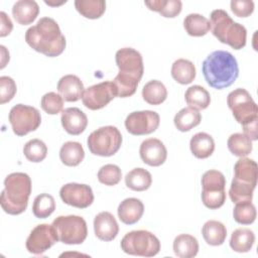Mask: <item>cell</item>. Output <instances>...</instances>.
Segmentation results:
<instances>
[{"label":"cell","instance_id":"6da1fadb","mask_svg":"<svg viewBox=\"0 0 258 258\" xmlns=\"http://www.w3.org/2000/svg\"><path fill=\"white\" fill-rule=\"evenodd\" d=\"M25 41L35 51L48 57L61 54L67 44L57 22L50 17H41L30 26L25 32Z\"/></svg>","mask_w":258,"mask_h":258},{"label":"cell","instance_id":"7a4b0ae2","mask_svg":"<svg viewBox=\"0 0 258 258\" xmlns=\"http://www.w3.org/2000/svg\"><path fill=\"white\" fill-rule=\"evenodd\" d=\"M202 72L210 87L223 90L235 83L239 77V66L231 52L215 50L203 61Z\"/></svg>","mask_w":258,"mask_h":258},{"label":"cell","instance_id":"3957f363","mask_svg":"<svg viewBox=\"0 0 258 258\" xmlns=\"http://www.w3.org/2000/svg\"><path fill=\"white\" fill-rule=\"evenodd\" d=\"M31 194V179L27 173L12 172L4 179V189L0 196L2 210L9 215L22 214Z\"/></svg>","mask_w":258,"mask_h":258},{"label":"cell","instance_id":"277c9868","mask_svg":"<svg viewBox=\"0 0 258 258\" xmlns=\"http://www.w3.org/2000/svg\"><path fill=\"white\" fill-rule=\"evenodd\" d=\"M227 104L234 118L243 126L244 134L251 140L258 138V107L250 93L242 88L230 92Z\"/></svg>","mask_w":258,"mask_h":258},{"label":"cell","instance_id":"5b68a950","mask_svg":"<svg viewBox=\"0 0 258 258\" xmlns=\"http://www.w3.org/2000/svg\"><path fill=\"white\" fill-rule=\"evenodd\" d=\"M258 166L250 158L240 157L234 165V177L229 189V197L235 204L252 202L257 184Z\"/></svg>","mask_w":258,"mask_h":258},{"label":"cell","instance_id":"8992f818","mask_svg":"<svg viewBox=\"0 0 258 258\" xmlns=\"http://www.w3.org/2000/svg\"><path fill=\"white\" fill-rule=\"evenodd\" d=\"M210 22L212 33L222 43H226L234 49H241L246 45V27L235 22L225 10H213Z\"/></svg>","mask_w":258,"mask_h":258},{"label":"cell","instance_id":"52a82bcc","mask_svg":"<svg viewBox=\"0 0 258 258\" xmlns=\"http://www.w3.org/2000/svg\"><path fill=\"white\" fill-rule=\"evenodd\" d=\"M120 246L124 253L141 257H153L160 250L158 238L146 230L128 232L122 238Z\"/></svg>","mask_w":258,"mask_h":258},{"label":"cell","instance_id":"ba28073f","mask_svg":"<svg viewBox=\"0 0 258 258\" xmlns=\"http://www.w3.org/2000/svg\"><path fill=\"white\" fill-rule=\"evenodd\" d=\"M88 148L94 155L109 157L121 147L122 135L115 126H103L93 131L87 139Z\"/></svg>","mask_w":258,"mask_h":258},{"label":"cell","instance_id":"9c48e42d","mask_svg":"<svg viewBox=\"0 0 258 258\" xmlns=\"http://www.w3.org/2000/svg\"><path fill=\"white\" fill-rule=\"evenodd\" d=\"M58 241L68 245L82 244L88 235L87 223L83 217L76 215L58 216L51 223Z\"/></svg>","mask_w":258,"mask_h":258},{"label":"cell","instance_id":"30bf717a","mask_svg":"<svg viewBox=\"0 0 258 258\" xmlns=\"http://www.w3.org/2000/svg\"><path fill=\"white\" fill-rule=\"evenodd\" d=\"M226 178L216 169H210L202 177V201L210 210L221 208L226 201Z\"/></svg>","mask_w":258,"mask_h":258},{"label":"cell","instance_id":"8fae6325","mask_svg":"<svg viewBox=\"0 0 258 258\" xmlns=\"http://www.w3.org/2000/svg\"><path fill=\"white\" fill-rule=\"evenodd\" d=\"M8 118L12 130L17 136H24L31 131H35L41 123L39 111L34 107L23 104L13 106Z\"/></svg>","mask_w":258,"mask_h":258},{"label":"cell","instance_id":"7c38bea8","mask_svg":"<svg viewBox=\"0 0 258 258\" xmlns=\"http://www.w3.org/2000/svg\"><path fill=\"white\" fill-rule=\"evenodd\" d=\"M117 97L116 87L113 82H102L87 88L84 91L82 101L90 110H100Z\"/></svg>","mask_w":258,"mask_h":258},{"label":"cell","instance_id":"4fadbf2b","mask_svg":"<svg viewBox=\"0 0 258 258\" xmlns=\"http://www.w3.org/2000/svg\"><path fill=\"white\" fill-rule=\"evenodd\" d=\"M160 123L158 113L150 110L135 111L130 113L125 119L127 131L136 136L147 135L154 132Z\"/></svg>","mask_w":258,"mask_h":258},{"label":"cell","instance_id":"5bb4252c","mask_svg":"<svg viewBox=\"0 0 258 258\" xmlns=\"http://www.w3.org/2000/svg\"><path fill=\"white\" fill-rule=\"evenodd\" d=\"M58 241L57 235L52 227L48 224H39L35 226L26 239V249L34 255L43 254Z\"/></svg>","mask_w":258,"mask_h":258},{"label":"cell","instance_id":"9a60e30c","mask_svg":"<svg viewBox=\"0 0 258 258\" xmlns=\"http://www.w3.org/2000/svg\"><path fill=\"white\" fill-rule=\"evenodd\" d=\"M115 60L119 69V74L138 81L141 80L144 67L142 55L139 51L132 47L120 48L115 54Z\"/></svg>","mask_w":258,"mask_h":258},{"label":"cell","instance_id":"2e32d148","mask_svg":"<svg viewBox=\"0 0 258 258\" xmlns=\"http://www.w3.org/2000/svg\"><path fill=\"white\" fill-rule=\"evenodd\" d=\"M59 197L64 204L79 209H86L94 202L92 187L84 183L70 182L62 185L59 189Z\"/></svg>","mask_w":258,"mask_h":258},{"label":"cell","instance_id":"e0dca14e","mask_svg":"<svg viewBox=\"0 0 258 258\" xmlns=\"http://www.w3.org/2000/svg\"><path fill=\"white\" fill-rule=\"evenodd\" d=\"M139 154L142 161L150 166H160L167 157V150L161 140L157 138H148L142 141Z\"/></svg>","mask_w":258,"mask_h":258},{"label":"cell","instance_id":"ac0fdd59","mask_svg":"<svg viewBox=\"0 0 258 258\" xmlns=\"http://www.w3.org/2000/svg\"><path fill=\"white\" fill-rule=\"evenodd\" d=\"M94 231L98 239L110 242L118 235L119 226L111 213L101 212L94 219Z\"/></svg>","mask_w":258,"mask_h":258},{"label":"cell","instance_id":"d6986e66","mask_svg":"<svg viewBox=\"0 0 258 258\" xmlns=\"http://www.w3.org/2000/svg\"><path fill=\"white\" fill-rule=\"evenodd\" d=\"M60 122L69 134L80 135L87 128L88 117L81 109L70 107L61 111Z\"/></svg>","mask_w":258,"mask_h":258},{"label":"cell","instance_id":"ffe728a7","mask_svg":"<svg viewBox=\"0 0 258 258\" xmlns=\"http://www.w3.org/2000/svg\"><path fill=\"white\" fill-rule=\"evenodd\" d=\"M57 91L67 102H77L84 94L85 88L81 79L75 75H66L57 83Z\"/></svg>","mask_w":258,"mask_h":258},{"label":"cell","instance_id":"44dd1931","mask_svg":"<svg viewBox=\"0 0 258 258\" xmlns=\"http://www.w3.org/2000/svg\"><path fill=\"white\" fill-rule=\"evenodd\" d=\"M117 213L122 223L133 225L141 219L144 213V205L139 199L128 198L120 203Z\"/></svg>","mask_w":258,"mask_h":258},{"label":"cell","instance_id":"7402d4cb","mask_svg":"<svg viewBox=\"0 0 258 258\" xmlns=\"http://www.w3.org/2000/svg\"><path fill=\"white\" fill-rule=\"evenodd\" d=\"M39 13V6L33 0L16 1L12 7V15L21 25L32 23Z\"/></svg>","mask_w":258,"mask_h":258},{"label":"cell","instance_id":"603a6c76","mask_svg":"<svg viewBox=\"0 0 258 258\" xmlns=\"http://www.w3.org/2000/svg\"><path fill=\"white\" fill-rule=\"evenodd\" d=\"M189 148L194 156L200 159H205L213 154L215 150V141L210 134L199 132L191 137Z\"/></svg>","mask_w":258,"mask_h":258},{"label":"cell","instance_id":"cb8c5ba5","mask_svg":"<svg viewBox=\"0 0 258 258\" xmlns=\"http://www.w3.org/2000/svg\"><path fill=\"white\" fill-rule=\"evenodd\" d=\"M202 234L207 244L211 246H220L226 240L227 229L223 223L216 220H210L204 224Z\"/></svg>","mask_w":258,"mask_h":258},{"label":"cell","instance_id":"d4e9b609","mask_svg":"<svg viewBox=\"0 0 258 258\" xmlns=\"http://www.w3.org/2000/svg\"><path fill=\"white\" fill-rule=\"evenodd\" d=\"M172 248L177 257L192 258L199 252V242L189 234H180L174 238Z\"/></svg>","mask_w":258,"mask_h":258},{"label":"cell","instance_id":"484cf974","mask_svg":"<svg viewBox=\"0 0 258 258\" xmlns=\"http://www.w3.org/2000/svg\"><path fill=\"white\" fill-rule=\"evenodd\" d=\"M196 74V67L188 59L178 58L171 66V77L178 84H190L195 80Z\"/></svg>","mask_w":258,"mask_h":258},{"label":"cell","instance_id":"4316f807","mask_svg":"<svg viewBox=\"0 0 258 258\" xmlns=\"http://www.w3.org/2000/svg\"><path fill=\"white\" fill-rule=\"evenodd\" d=\"M85 157V151L80 142L68 141L59 149V158L67 166L79 165Z\"/></svg>","mask_w":258,"mask_h":258},{"label":"cell","instance_id":"83f0119b","mask_svg":"<svg viewBox=\"0 0 258 258\" xmlns=\"http://www.w3.org/2000/svg\"><path fill=\"white\" fill-rule=\"evenodd\" d=\"M255 242L254 232L247 228L236 229L230 239V247L233 251L238 253L249 252Z\"/></svg>","mask_w":258,"mask_h":258},{"label":"cell","instance_id":"f1b7e54d","mask_svg":"<svg viewBox=\"0 0 258 258\" xmlns=\"http://www.w3.org/2000/svg\"><path fill=\"white\" fill-rule=\"evenodd\" d=\"M202 121V115L201 113L191 108V107H185L182 108L180 111H178L174 118L173 123L177 130L181 132H186L192 129L194 127L198 126Z\"/></svg>","mask_w":258,"mask_h":258},{"label":"cell","instance_id":"f546056e","mask_svg":"<svg viewBox=\"0 0 258 258\" xmlns=\"http://www.w3.org/2000/svg\"><path fill=\"white\" fill-rule=\"evenodd\" d=\"M127 187L135 191H143L150 187L152 176L150 172L142 167H136L130 170L125 176Z\"/></svg>","mask_w":258,"mask_h":258},{"label":"cell","instance_id":"4dcf8cb0","mask_svg":"<svg viewBox=\"0 0 258 258\" xmlns=\"http://www.w3.org/2000/svg\"><path fill=\"white\" fill-rule=\"evenodd\" d=\"M183 27L190 36H203L211 30V22L199 13H190L183 19Z\"/></svg>","mask_w":258,"mask_h":258},{"label":"cell","instance_id":"1f68e13d","mask_svg":"<svg viewBox=\"0 0 258 258\" xmlns=\"http://www.w3.org/2000/svg\"><path fill=\"white\" fill-rule=\"evenodd\" d=\"M142 97L149 105H160L167 98L166 87L158 80L149 81L142 89Z\"/></svg>","mask_w":258,"mask_h":258},{"label":"cell","instance_id":"d6a6232c","mask_svg":"<svg viewBox=\"0 0 258 258\" xmlns=\"http://www.w3.org/2000/svg\"><path fill=\"white\" fill-rule=\"evenodd\" d=\"M184 99L188 107H191L198 111L208 108L211 103L210 93L200 85L189 87L185 91Z\"/></svg>","mask_w":258,"mask_h":258},{"label":"cell","instance_id":"836d02e7","mask_svg":"<svg viewBox=\"0 0 258 258\" xmlns=\"http://www.w3.org/2000/svg\"><path fill=\"white\" fill-rule=\"evenodd\" d=\"M144 4L152 11H156L163 17L173 18L181 12L182 3L180 0H150Z\"/></svg>","mask_w":258,"mask_h":258},{"label":"cell","instance_id":"e575fe53","mask_svg":"<svg viewBox=\"0 0 258 258\" xmlns=\"http://www.w3.org/2000/svg\"><path fill=\"white\" fill-rule=\"evenodd\" d=\"M75 7L77 11L86 18H100L106 10V2L104 0H76Z\"/></svg>","mask_w":258,"mask_h":258},{"label":"cell","instance_id":"d590c367","mask_svg":"<svg viewBox=\"0 0 258 258\" xmlns=\"http://www.w3.org/2000/svg\"><path fill=\"white\" fill-rule=\"evenodd\" d=\"M228 149L232 154L238 157H245L252 151V140L244 133H234L230 135L227 141Z\"/></svg>","mask_w":258,"mask_h":258},{"label":"cell","instance_id":"8d00e7d4","mask_svg":"<svg viewBox=\"0 0 258 258\" xmlns=\"http://www.w3.org/2000/svg\"><path fill=\"white\" fill-rule=\"evenodd\" d=\"M55 210V201L49 194H40L35 197L32 205V213L37 219L48 218Z\"/></svg>","mask_w":258,"mask_h":258},{"label":"cell","instance_id":"74e56055","mask_svg":"<svg viewBox=\"0 0 258 258\" xmlns=\"http://www.w3.org/2000/svg\"><path fill=\"white\" fill-rule=\"evenodd\" d=\"M23 153L27 160L31 162H40L46 157L47 147L42 140L34 138L24 144Z\"/></svg>","mask_w":258,"mask_h":258},{"label":"cell","instance_id":"f35d334b","mask_svg":"<svg viewBox=\"0 0 258 258\" xmlns=\"http://www.w3.org/2000/svg\"><path fill=\"white\" fill-rule=\"evenodd\" d=\"M256 208L251 202L237 203L233 210L234 220L241 225H250L256 219Z\"/></svg>","mask_w":258,"mask_h":258},{"label":"cell","instance_id":"ab89813d","mask_svg":"<svg viewBox=\"0 0 258 258\" xmlns=\"http://www.w3.org/2000/svg\"><path fill=\"white\" fill-rule=\"evenodd\" d=\"M97 176L101 183L112 186L119 183L122 177V172L118 165L109 163V164L103 165L99 169Z\"/></svg>","mask_w":258,"mask_h":258},{"label":"cell","instance_id":"60d3db41","mask_svg":"<svg viewBox=\"0 0 258 258\" xmlns=\"http://www.w3.org/2000/svg\"><path fill=\"white\" fill-rule=\"evenodd\" d=\"M40 106L45 113L49 115H56L62 111L63 99L59 94L48 92L41 97Z\"/></svg>","mask_w":258,"mask_h":258},{"label":"cell","instance_id":"b9f144b4","mask_svg":"<svg viewBox=\"0 0 258 258\" xmlns=\"http://www.w3.org/2000/svg\"><path fill=\"white\" fill-rule=\"evenodd\" d=\"M17 91L14 80L8 76L0 77V103L10 102Z\"/></svg>","mask_w":258,"mask_h":258},{"label":"cell","instance_id":"7bdbcfd3","mask_svg":"<svg viewBox=\"0 0 258 258\" xmlns=\"http://www.w3.org/2000/svg\"><path fill=\"white\" fill-rule=\"evenodd\" d=\"M232 12L238 17H248L254 11L252 0H232L230 3Z\"/></svg>","mask_w":258,"mask_h":258},{"label":"cell","instance_id":"ee69618b","mask_svg":"<svg viewBox=\"0 0 258 258\" xmlns=\"http://www.w3.org/2000/svg\"><path fill=\"white\" fill-rule=\"evenodd\" d=\"M13 28V24L9 16L4 12H0V36L4 37L8 35Z\"/></svg>","mask_w":258,"mask_h":258}]
</instances>
